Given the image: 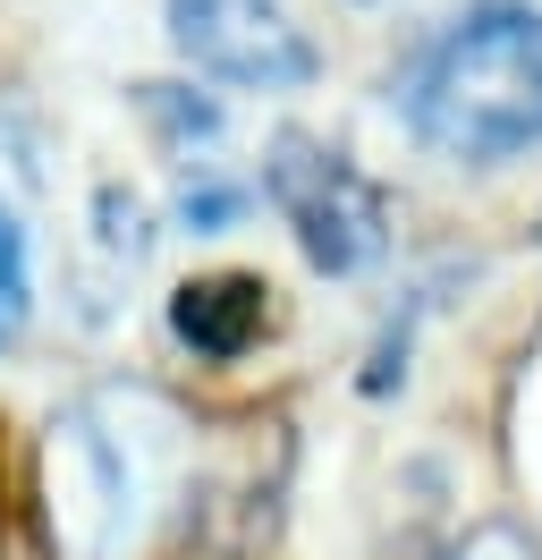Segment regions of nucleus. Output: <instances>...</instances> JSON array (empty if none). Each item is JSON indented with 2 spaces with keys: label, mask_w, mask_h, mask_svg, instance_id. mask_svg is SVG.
I'll return each mask as SVG.
<instances>
[{
  "label": "nucleus",
  "mask_w": 542,
  "mask_h": 560,
  "mask_svg": "<svg viewBox=\"0 0 542 560\" xmlns=\"http://www.w3.org/2000/svg\"><path fill=\"white\" fill-rule=\"evenodd\" d=\"M406 128L449 162H508L542 144V9L483 0L406 77Z\"/></svg>",
  "instance_id": "1"
},
{
  "label": "nucleus",
  "mask_w": 542,
  "mask_h": 560,
  "mask_svg": "<svg viewBox=\"0 0 542 560\" xmlns=\"http://www.w3.org/2000/svg\"><path fill=\"white\" fill-rule=\"evenodd\" d=\"M263 187H271V205H280V221L297 230L314 272H365L373 255L390 246V205H381V187H373L339 144L305 137V128L271 137Z\"/></svg>",
  "instance_id": "2"
},
{
  "label": "nucleus",
  "mask_w": 542,
  "mask_h": 560,
  "mask_svg": "<svg viewBox=\"0 0 542 560\" xmlns=\"http://www.w3.org/2000/svg\"><path fill=\"white\" fill-rule=\"evenodd\" d=\"M169 43L246 94H288L314 77V35L288 18V0H169Z\"/></svg>",
  "instance_id": "3"
},
{
  "label": "nucleus",
  "mask_w": 542,
  "mask_h": 560,
  "mask_svg": "<svg viewBox=\"0 0 542 560\" xmlns=\"http://www.w3.org/2000/svg\"><path fill=\"white\" fill-rule=\"evenodd\" d=\"M51 510L85 552H119L136 526V467L94 417H68L51 442Z\"/></svg>",
  "instance_id": "4"
},
{
  "label": "nucleus",
  "mask_w": 542,
  "mask_h": 560,
  "mask_svg": "<svg viewBox=\"0 0 542 560\" xmlns=\"http://www.w3.org/2000/svg\"><path fill=\"white\" fill-rule=\"evenodd\" d=\"M263 298L271 289L255 272H203V280H187V289L169 298V331H178L196 357L229 365V357H246L255 340H263V323H271Z\"/></svg>",
  "instance_id": "5"
},
{
  "label": "nucleus",
  "mask_w": 542,
  "mask_h": 560,
  "mask_svg": "<svg viewBox=\"0 0 542 560\" xmlns=\"http://www.w3.org/2000/svg\"><path fill=\"white\" fill-rule=\"evenodd\" d=\"M26 298H34V272H26V230H17V212L0 205V349L17 340V323H26Z\"/></svg>",
  "instance_id": "6"
},
{
  "label": "nucleus",
  "mask_w": 542,
  "mask_h": 560,
  "mask_svg": "<svg viewBox=\"0 0 542 560\" xmlns=\"http://www.w3.org/2000/svg\"><path fill=\"white\" fill-rule=\"evenodd\" d=\"M144 110L162 119L169 137H212V128H221V110H212V103H187L178 85H144Z\"/></svg>",
  "instance_id": "7"
},
{
  "label": "nucleus",
  "mask_w": 542,
  "mask_h": 560,
  "mask_svg": "<svg viewBox=\"0 0 542 560\" xmlns=\"http://www.w3.org/2000/svg\"><path fill=\"white\" fill-rule=\"evenodd\" d=\"M365 18H399V26H415V18H467V0H356Z\"/></svg>",
  "instance_id": "8"
}]
</instances>
